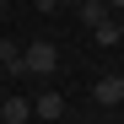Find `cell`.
<instances>
[{"instance_id":"cell-10","label":"cell","mask_w":124,"mask_h":124,"mask_svg":"<svg viewBox=\"0 0 124 124\" xmlns=\"http://www.w3.org/2000/svg\"><path fill=\"white\" fill-rule=\"evenodd\" d=\"M119 124H124V119H119Z\"/></svg>"},{"instance_id":"cell-2","label":"cell","mask_w":124,"mask_h":124,"mask_svg":"<svg viewBox=\"0 0 124 124\" xmlns=\"http://www.w3.org/2000/svg\"><path fill=\"white\" fill-rule=\"evenodd\" d=\"M92 97H97V108H119L124 102V76H102Z\"/></svg>"},{"instance_id":"cell-3","label":"cell","mask_w":124,"mask_h":124,"mask_svg":"<svg viewBox=\"0 0 124 124\" xmlns=\"http://www.w3.org/2000/svg\"><path fill=\"white\" fill-rule=\"evenodd\" d=\"M32 119V102L27 97H6V102H0V124H27Z\"/></svg>"},{"instance_id":"cell-4","label":"cell","mask_w":124,"mask_h":124,"mask_svg":"<svg viewBox=\"0 0 124 124\" xmlns=\"http://www.w3.org/2000/svg\"><path fill=\"white\" fill-rule=\"evenodd\" d=\"M92 32H97V43H102V49H119V22H113V11H108V16H97Z\"/></svg>"},{"instance_id":"cell-1","label":"cell","mask_w":124,"mask_h":124,"mask_svg":"<svg viewBox=\"0 0 124 124\" xmlns=\"http://www.w3.org/2000/svg\"><path fill=\"white\" fill-rule=\"evenodd\" d=\"M22 59H27V76H54L59 70V49L49 43V38L32 43V49H22Z\"/></svg>"},{"instance_id":"cell-6","label":"cell","mask_w":124,"mask_h":124,"mask_svg":"<svg viewBox=\"0 0 124 124\" xmlns=\"http://www.w3.org/2000/svg\"><path fill=\"white\" fill-rule=\"evenodd\" d=\"M54 6H65V11H76V6H81V0H54Z\"/></svg>"},{"instance_id":"cell-8","label":"cell","mask_w":124,"mask_h":124,"mask_svg":"<svg viewBox=\"0 0 124 124\" xmlns=\"http://www.w3.org/2000/svg\"><path fill=\"white\" fill-rule=\"evenodd\" d=\"M113 22H119V43H124V11H119V16H113Z\"/></svg>"},{"instance_id":"cell-5","label":"cell","mask_w":124,"mask_h":124,"mask_svg":"<svg viewBox=\"0 0 124 124\" xmlns=\"http://www.w3.org/2000/svg\"><path fill=\"white\" fill-rule=\"evenodd\" d=\"M59 113H65V97H54V92L32 97V119H59Z\"/></svg>"},{"instance_id":"cell-7","label":"cell","mask_w":124,"mask_h":124,"mask_svg":"<svg viewBox=\"0 0 124 124\" xmlns=\"http://www.w3.org/2000/svg\"><path fill=\"white\" fill-rule=\"evenodd\" d=\"M108 11H113V16H119V11H124V0H108Z\"/></svg>"},{"instance_id":"cell-9","label":"cell","mask_w":124,"mask_h":124,"mask_svg":"<svg viewBox=\"0 0 124 124\" xmlns=\"http://www.w3.org/2000/svg\"><path fill=\"white\" fill-rule=\"evenodd\" d=\"M0 27H6V0H0Z\"/></svg>"}]
</instances>
